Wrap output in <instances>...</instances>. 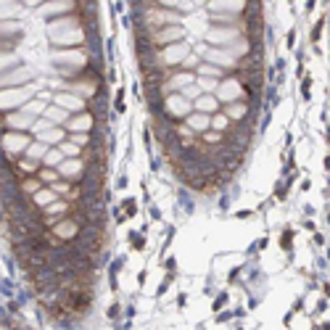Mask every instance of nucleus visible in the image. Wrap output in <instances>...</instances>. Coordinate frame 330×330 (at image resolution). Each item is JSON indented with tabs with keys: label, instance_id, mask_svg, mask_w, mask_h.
Listing matches in <instances>:
<instances>
[{
	"label": "nucleus",
	"instance_id": "obj_1",
	"mask_svg": "<svg viewBox=\"0 0 330 330\" xmlns=\"http://www.w3.org/2000/svg\"><path fill=\"white\" fill-rule=\"evenodd\" d=\"M238 96H241V82H238V79H225V82L219 85V90H217V98L225 101V103L238 101Z\"/></svg>",
	"mask_w": 330,
	"mask_h": 330
},
{
	"label": "nucleus",
	"instance_id": "obj_2",
	"mask_svg": "<svg viewBox=\"0 0 330 330\" xmlns=\"http://www.w3.org/2000/svg\"><path fill=\"white\" fill-rule=\"evenodd\" d=\"M29 148V137L21 135V132H11L6 129V151L8 153H16V151H27Z\"/></svg>",
	"mask_w": 330,
	"mask_h": 330
},
{
	"label": "nucleus",
	"instance_id": "obj_3",
	"mask_svg": "<svg viewBox=\"0 0 330 330\" xmlns=\"http://www.w3.org/2000/svg\"><path fill=\"white\" fill-rule=\"evenodd\" d=\"M167 111L174 114V116L191 114V98H185V96H169V98H167Z\"/></svg>",
	"mask_w": 330,
	"mask_h": 330
},
{
	"label": "nucleus",
	"instance_id": "obj_4",
	"mask_svg": "<svg viewBox=\"0 0 330 330\" xmlns=\"http://www.w3.org/2000/svg\"><path fill=\"white\" fill-rule=\"evenodd\" d=\"M29 96H32V90H21V87H19V90H6V92H3V109L11 111L14 106L29 101Z\"/></svg>",
	"mask_w": 330,
	"mask_h": 330
},
{
	"label": "nucleus",
	"instance_id": "obj_5",
	"mask_svg": "<svg viewBox=\"0 0 330 330\" xmlns=\"http://www.w3.org/2000/svg\"><path fill=\"white\" fill-rule=\"evenodd\" d=\"M185 56H187V45L177 42V45H169V48L161 53V61L164 64H180V61H185Z\"/></svg>",
	"mask_w": 330,
	"mask_h": 330
},
{
	"label": "nucleus",
	"instance_id": "obj_6",
	"mask_svg": "<svg viewBox=\"0 0 330 330\" xmlns=\"http://www.w3.org/2000/svg\"><path fill=\"white\" fill-rule=\"evenodd\" d=\"M27 79H32V72L19 66V69H14V72H6L3 74V85L11 87V85H16V82H27Z\"/></svg>",
	"mask_w": 330,
	"mask_h": 330
},
{
	"label": "nucleus",
	"instance_id": "obj_7",
	"mask_svg": "<svg viewBox=\"0 0 330 330\" xmlns=\"http://www.w3.org/2000/svg\"><path fill=\"white\" fill-rule=\"evenodd\" d=\"M206 37H209V42H232L238 37V29H232V27L230 29H211Z\"/></svg>",
	"mask_w": 330,
	"mask_h": 330
},
{
	"label": "nucleus",
	"instance_id": "obj_8",
	"mask_svg": "<svg viewBox=\"0 0 330 330\" xmlns=\"http://www.w3.org/2000/svg\"><path fill=\"white\" fill-rule=\"evenodd\" d=\"M246 0H214L211 3V11H232V14H238V11H243Z\"/></svg>",
	"mask_w": 330,
	"mask_h": 330
},
{
	"label": "nucleus",
	"instance_id": "obj_9",
	"mask_svg": "<svg viewBox=\"0 0 330 330\" xmlns=\"http://www.w3.org/2000/svg\"><path fill=\"white\" fill-rule=\"evenodd\" d=\"M6 127H8V129H11V127L24 129V127H32V119L27 116V111H24V114H6Z\"/></svg>",
	"mask_w": 330,
	"mask_h": 330
},
{
	"label": "nucleus",
	"instance_id": "obj_10",
	"mask_svg": "<svg viewBox=\"0 0 330 330\" xmlns=\"http://www.w3.org/2000/svg\"><path fill=\"white\" fill-rule=\"evenodd\" d=\"M69 8H72V0H56V3H51V6H42L40 14L56 16V14H64V11H69Z\"/></svg>",
	"mask_w": 330,
	"mask_h": 330
},
{
	"label": "nucleus",
	"instance_id": "obj_11",
	"mask_svg": "<svg viewBox=\"0 0 330 330\" xmlns=\"http://www.w3.org/2000/svg\"><path fill=\"white\" fill-rule=\"evenodd\" d=\"M56 64H85V56L79 51H69V53H56Z\"/></svg>",
	"mask_w": 330,
	"mask_h": 330
},
{
	"label": "nucleus",
	"instance_id": "obj_12",
	"mask_svg": "<svg viewBox=\"0 0 330 330\" xmlns=\"http://www.w3.org/2000/svg\"><path fill=\"white\" fill-rule=\"evenodd\" d=\"M211 124V119L206 114H193V116H187V127L191 129H198V132H204V129Z\"/></svg>",
	"mask_w": 330,
	"mask_h": 330
},
{
	"label": "nucleus",
	"instance_id": "obj_13",
	"mask_svg": "<svg viewBox=\"0 0 330 330\" xmlns=\"http://www.w3.org/2000/svg\"><path fill=\"white\" fill-rule=\"evenodd\" d=\"M182 34H185V32H182L180 27H167V29H161V32L156 34V40H159V42H172V40H180Z\"/></svg>",
	"mask_w": 330,
	"mask_h": 330
},
{
	"label": "nucleus",
	"instance_id": "obj_14",
	"mask_svg": "<svg viewBox=\"0 0 330 330\" xmlns=\"http://www.w3.org/2000/svg\"><path fill=\"white\" fill-rule=\"evenodd\" d=\"M56 103L64 106V109H82V101L77 96H69V92H61V96H56Z\"/></svg>",
	"mask_w": 330,
	"mask_h": 330
},
{
	"label": "nucleus",
	"instance_id": "obj_15",
	"mask_svg": "<svg viewBox=\"0 0 330 330\" xmlns=\"http://www.w3.org/2000/svg\"><path fill=\"white\" fill-rule=\"evenodd\" d=\"M90 127H92V116H90V114H82V116H77V119L69 122V129H77V132H82V129H90Z\"/></svg>",
	"mask_w": 330,
	"mask_h": 330
},
{
	"label": "nucleus",
	"instance_id": "obj_16",
	"mask_svg": "<svg viewBox=\"0 0 330 330\" xmlns=\"http://www.w3.org/2000/svg\"><path fill=\"white\" fill-rule=\"evenodd\" d=\"M56 235H61V238H72V235H77V225L74 222H58L56 225Z\"/></svg>",
	"mask_w": 330,
	"mask_h": 330
},
{
	"label": "nucleus",
	"instance_id": "obj_17",
	"mask_svg": "<svg viewBox=\"0 0 330 330\" xmlns=\"http://www.w3.org/2000/svg\"><path fill=\"white\" fill-rule=\"evenodd\" d=\"M206 58H209V61H214V64H232L235 61L232 53H222V51H209Z\"/></svg>",
	"mask_w": 330,
	"mask_h": 330
},
{
	"label": "nucleus",
	"instance_id": "obj_18",
	"mask_svg": "<svg viewBox=\"0 0 330 330\" xmlns=\"http://www.w3.org/2000/svg\"><path fill=\"white\" fill-rule=\"evenodd\" d=\"M196 106L201 111H217V98H211V96H201V98H196Z\"/></svg>",
	"mask_w": 330,
	"mask_h": 330
},
{
	"label": "nucleus",
	"instance_id": "obj_19",
	"mask_svg": "<svg viewBox=\"0 0 330 330\" xmlns=\"http://www.w3.org/2000/svg\"><path fill=\"white\" fill-rule=\"evenodd\" d=\"M79 169H82V161L79 159H72V161H64L61 164V174H79Z\"/></svg>",
	"mask_w": 330,
	"mask_h": 330
},
{
	"label": "nucleus",
	"instance_id": "obj_20",
	"mask_svg": "<svg viewBox=\"0 0 330 330\" xmlns=\"http://www.w3.org/2000/svg\"><path fill=\"white\" fill-rule=\"evenodd\" d=\"M53 201H56V196L51 191H37V193H34V204H37V206H51Z\"/></svg>",
	"mask_w": 330,
	"mask_h": 330
},
{
	"label": "nucleus",
	"instance_id": "obj_21",
	"mask_svg": "<svg viewBox=\"0 0 330 330\" xmlns=\"http://www.w3.org/2000/svg\"><path fill=\"white\" fill-rule=\"evenodd\" d=\"M227 116H230V119H243V116H246V106L243 103H230Z\"/></svg>",
	"mask_w": 330,
	"mask_h": 330
},
{
	"label": "nucleus",
	"instance_id": "obj_22",
	"mask_svg": "<svg viewBox=\"0 0 330 330\" xmlns=\"http://www.w3.org/2000/svg\"><path fill=\"white\" fill-rule=\"evenodd\" d=\"M191 82H193V74H177L169 82V87H187Z\"/></svg>",
	"mask_w": 330,
	"mask_h": 330
},
{
	"label": "nucleus",
	"instance_id": "obj_23",
	"mask_svg": "<svg viewBox=\"0 0 330 330\" xmlns=\"http://www.w3.org/2000/svg\"><path fill=\"white\" fill-rule=\"evenodd\" d=\"M48 116H51L53 122H64L66 119V109H64V106H58V109H48Z\"/></svg>",
	"mask_w": 330,
	"mask_h": 330
},
{
	"label": "nucleus",
	"instance_id": "obj_24",
	"mask_svg": "<svg viewBox=\"0 0 330 330\" xmlns=\"http://www.w3.org/2000/svg\"><path fill=\"white\" fill-rule=\"evenodd\" d=\"M42 140H45V143H58V140H64V132H61V129H51V132L42 135Z\"/></svg>",
	"mask_w": 330,
	"mask_h": 330
},
{
	"label": "nucleus",
	"instance_id": "obj_25",
	"mask_svg": "<svg viewBox=\"0 0 330 330\" xmlns=\"http://www.w3.org/2000/svg\"><path fill=\"white\" fill-rule=\"evenodd\" d=\"M27 151H29V159H40L42 153H45V146H42V143H34V146H29Z\"/></svg>",
	"mask_w": 330,
	"mask_h": 330
},
{
	"label": "nucleus",
	"instance_id": "obj_26",
	"mask_svg": "<svg viewBox=\"0 0 330 330\" xmlns=\"http://www.w3.org/2000/svg\"><path fill=\"white\" fill-rule=\"evenodd\" d=\"M61 153L64 151H51L48 156H45V164H51V167H53V164H61Z\"/></svg>",
	"mask_w": 330,
	"mask_h": 330
},
{
	"label": "nucleus",
	"instance_id": "obj_27",
	"mask_svg": "<svg viewBox=\"0 0 330 330\" xmlns=\"http://www.w3.org/2000/svg\"><path fill=\"white\" fill-rule=\"evenodd\" d=\"M227 119H230V116H222V114H219V116H214V119H211V124H214L217 129H225V127H227Z\"/></svg>",
	"mask_w": 330,
	"mask_h": 330
},
{
	"label": "nucleus",
	"instance_id": "obj_28",
	"mask_svg": "<svg viewBox=\"0 0 330 330\" xmlns=\"http://www.w3.org/2000/svg\"><path fill=\"white\" fill-rule=\"evenodd\" d=\"M61 151L69 153V156H77V151H79V148H77V143H61Z\"/></svg>",
	"mask_w": 330,
	"mask_h": 330
},
{
	"label": "nucleus",
	"instance_id": "obj_29",
	"mask_svg": "<svg viewBox=\"0 0 330 330\" xmlns=\"http://www.w3.org/2000/svg\"><path fill=\"white\" fill-rule=\"evenodd\" d=\"M201 74H211V77H219V66H201Z\"/></svg>",
	"mask_w": 330,
	"mask_h": 330
},
{
	"label": "nucleus",
	"instance_id": "obj_30",
	"mask_svg": "<svg viewBox=\"0 0 330 330\" xmlns=\"http://www.w3.org/2000/svg\"><path fill=\"white\" fill-rule=\"evenodd\" d=\"M182 96H185V98H198V87H191V85H187V87L182 90Z\"/></svg>",
	"mask_w": 330,
	"mask_h": 330
},
{
	"label": "nucleus",
	"instance_id": "obj_31",
	"mask_svg": "<svg viewBox=\"0 0 330 330\" xmlns=\"http://www.w3.org/2000/svg\"><path fill=\"white\" fill-rule=\"evenodd\" d=\"M201 87H204V90H214L217 82H214V79H201Z\"/></svg>",
	"mask_w": 330,
	"mask_h": 330
},
{
	"label": "nucleus",
	"instance_id": "obj_32",
	"mask_svg": "<svg viewBox=\"0 0 330 330\" xmlns=\"http://www.w3.org/2000/svg\"><path fill=\"white\" fill-rule=\"evenodd\" d=\"M161 3H164V6H182V8H185L187 0H161Z\"/></svg>",
	"mask_w": 330,
	"mask_h": 330
},
{
	"label": "nucleus",
	"instance_id": "obj_33",
	"mask_svg": "<svg viewBox=\"0 0 330 330\" xmlns=\"http://www.w3.org/2000/svg\"><path fill=\"white\" fill-rule=\"evenodd\" d=\"M24 111H42V101H34L29 109H24Z\"/></svg>",
	"mask_w": 330,
	"mask_h": 330
},
{
	"label": "nucleus",
	"instance_id": "obj_34",
	"mask_svg": "<svg viewBox=\"0 0 330 330\" xmlns=\"http://www.w3.org/2000/svg\"><path fill=\"white\" fill-rule=\"evenodd\" d=\"M72 140H74L77 146H85V143H87V135H74Z\"/></svg>",
	"mask_w": 330,
	"mask_h": 330
},
{
	"label": "nucleus",
	"instance_id": "obj_35",
	"mask_svg": "<svg viewBox=\"0 0 330 330\" xmlns=\"http://www.w3.org/2000/svg\"><path fill=\"white\" fill-rule=\"evenodd\" d=\"M204 140H206V143H219V135H217V132H209Z\"/></svg>",
	"mask_w": 330,
	"mask_h": 330
},
{
	"label": "nucleus",
	"instance_id": "obj_36",
	"mask_svg": "<svg viewBox=\"0 0 330 330\" xmlns=\"http://www.w3.org/2000/svg\"><path fill=\"white\" fill-rule=\"evenodd\" d=\"M320 32H322V21H317V27H314V32H312V40L320 37Z\"/></svg>",
	"mask_w": 330,
	"mask_h": 330
},
{
	"label": "nucleus",
	"instance_id": "obj_37",
	"mask_svg": "<svg viewBox=\"0 0 330 330\" xmlns=\"http://www.w3.org/2000/svg\"><path fill=\"white\" fill-rule=\"evenodd\" d=\"M282 246H286V249H291V232L282 235Z\"/></svg>",
	"mask_w": 330,
	"mask_h": 330
},
{
	"label": "nucleus",
	"instance_id": "obj_38",
	"mask_svg": "<svg viewBox=\"0 0 330 330\" xmlns=\"http://www.w3.org/2000/svg\"><path fill=\"white\" fill-rule=\"evenodd\" d=\"M124 209H127V214H135V204H132V201H127Z\"/></svg>",
	"mask_w": 330,
	"mask_h": 330
}]
</instances>
